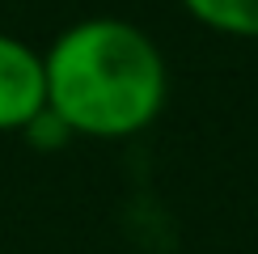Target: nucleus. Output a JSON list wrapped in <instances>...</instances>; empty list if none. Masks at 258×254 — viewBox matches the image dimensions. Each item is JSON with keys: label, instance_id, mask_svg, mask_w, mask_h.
Returning a JSON list of instances; mask_svg holds the SVG:
<instances>
[{"label": "nucleus", "instance_id": "obj_3", "mask_svg": "<svg viewBox=\"0 0 258 254\" xmlns=\"http://www.w3.org/2000/svg\"><path fill=\"white\" fill-rule=\"evenodd\" d=\"M186 13L229 38H258V0H182Z\"/></svg>", "mask_w": 258, "mask_h": 254}, {"label": "nucleus", "instance_id": "obj_2", "mask_svg": "<svg viewBox=\"0 0 258 254\" xmlns=\"http://www.w3.org/2000/svg\"><path fill=\"white\" fill-rule=\"evenodd\" d=\"M47 110L42 51L13 34H0V132H26Z\"/></svg>", "mask_w": 258, "mask_h": 254}, {"label": "nucleus", "instance_id": "obj_1", "mask_svg": "<svg viewBox=\"0 0 258 254\" xmlns=\"http://www.w3.org/2000/svg\"><path fill=\"white\" fill-rule=\"evenodd\" d=\"M47 110L72 136L127 140L165 106V59L123 17H85L47 47Z\"/></svg>", "mask_w": 258, "mask_h": 254}]
</instances>
